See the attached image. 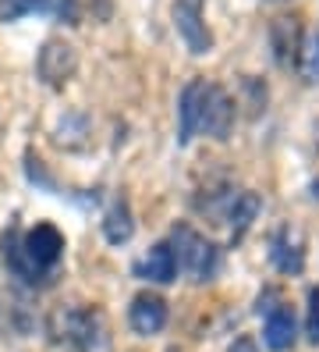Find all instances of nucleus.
Listing matches in <instances>:
<instances>
[{
    "label": "nucleus",
    "instance_id": "obj_1",
    "mask_svg": "<svg viewBox=\"0 0 319 352\" xmlns=\"http://www.w3.org/2000/svg\"><path fill=\"white\" fill-rule=\"evenodd\" d=\"M0 245L11 278L25 288H47L64 263V235L50 221H39L29 232H11Z\"/></svg>",
    "mask_w": 319,
    "mask_h": 352
},
{
    "label": "nucleus",
    "instance_id": "obj_6",
    "mask_svg": "<svg viewBox=\"0 0 319 352\" xmlns=\"http://www.w3.org/2000/svg\"><path fill=\"white\" fill-rule=\"evenodd\" d=\"M170 18H174V29L178 36L185 39V47L202 57L213 50V32L206 25V8L202 0H174V11H170Z\"/></svg>",
    "mask_w": 319,
    "mask_h": 352
},
{
    "label": "nucleus",
    "instance_id": "obj_15",
    "mask_svg": "<svg viewBox=\"0 0 319 352\" xmlns=\"http://www.w3.org/2000/svg\"><path fill=\"white\" fill-rule=\"evenodd\" d=\"M298 68H302V75L309 82H319V32L309 39V43H302V54H298Z\"/></svg>",
    "mask_w": 319,
    "mask_h": 352
},
{
    "label": "nucleus",
    "instance_id": "obj_5",
    "mask_svg": "<svg viewBox=\"0 0 319 352\" xmlns=\"http://www.w3.org/2000/svg\"><path fill=\"white\" fill-rule=\"evenodd\" d=\"M255 314L263 317V345H266L270 352H287V349H294V342H298V320H294V309H291V302L284 299L281 288H273V285L263 288Z\"/></svg>",
    "mask_w": 319,
    "mask_h": 352
},
{
    "label": "nucleus",
    "instance_id": "obj_3",
    "mask_svg": "<svg viewBox=\"0 0 319 352\" xmlns=\"http://www.w3.org/2000/svg\"><path fill=\"white\" fill-rule=\"evenodd\" d=\"M50 338L71 352H103L110 342L106 317L93 306H57L47 320Z\"/></svg>",
    "mask_w": 319,
    "mask_h": 352
},
{
    "label": "nucleus",
    "instance_id": "obj_8",
    "mask_svg": "<svg viewBox=\"0 0 319 352\" xmlns=\"http://www.w3.org/2000/svg\"><path fill=\"white\" fill-rule=\"evenodd\" d=\"M78 68V57H75V47L64 43V39H47L36 57V75L47 82V86H64Z\"/></svg>",
    "mask_w": 319,
    "mask_h": 352
},
{
    "label": "nucleus",
    "instance_id": "obj_13",
    "mask_svg": "<svg viewBox=\"0 0 319 352\" xmlns=\"http://www.w3.org/2000/svg\"><path fill=\"white\" fill-rule=\"evenodd\" d=\"M259 210H263V199L255 196V192H234L231 196V203H227V210H224V221H227V228H231V235H234V242H238L248 228H252V221L259 217Z\"/></svg>",
    "mask_w": 319,
    "mask_h": 352
},
{
    "label": "nucleus",
    "instance_id": "obj_10",
    "mask_svg": "<svg viewBox=\"0 0 319 352\" xmlns=\"http://www.w3.org/2000/svg\"><path fill=\"white\" fill-rule=\"evenodd\" d=\"M25 14H54L60 22L75 25L78 0H0V22H18Z\"/></svg>",
    "mask_w": 319,
    "mask_h": 352
},
{
    "label": "nucleus",
    "instance_id": "obj_4",
    "mask_svg": "<svg viewBox=\"0 0 319 352\" xmlns=\"http://www.w3.org/2000/svg\"><path fill=\"white\" fill-rule=\"evenodd\" d=\"M170 253H174V263H178V274H188L196 285H206L220 274V263H224V253L217 242H209L206 235H199L196 228L188 224H178L167 239Z\"/></svg>",
    "mask_w": 319,
    "mask_h": 352
},
{
    "label": "nucleus",
    "instance_id": "obj_17",
    "mask_svg": "<svg viewBox=\"0 0 319 352\" xmlns=\"http://www.w3.org/2000/svg\"><path fill=\"white\" fill-rule=\"evenodd\" d=\"M227 352H259V349H255V342H252L248 335H238V338L227 345Z\"/></svg>",
    "mask_w": 319,
    "mask_h": 352
},
{
    "label": "nucleus",
    "instance_id": "obj_12",
    "mask_svg": "<svg viewBox=\"0 0 319 352\" xmlns=\"http://www.w3.org/2000/svg\"><path fill=\"white\" fill-rule=\"evenodd\" d=\"M270 39H273V54L284 68L298 65V54H302V25H298V18H273Z\"/></svg>",
    "mask_w": 319,
    "mask_h": 352
},
{
    "label": "nucleus",
    "instance_id": "obj_9",
    "mask_svg": "<svg viewBox=\"0 0 319 352\" xmlns=\"http://www.w3.org/2000/svg\"><path fill=\"white\" fill-rule=\"evenodd\" d=\"M167 317H170L167 299L156 296V292H139L132 299V306H128V324H132V331L142 335V338L160 335V331L167 327Z\"/></svg>",
    "mask_w": 319,
    "mask_h": 352
},
{
    "label": "nucleus",
    "instance_id": "obj_11",
    "mask_svg": "<svg viewBox=\"0 0 319 352\" xmlns=\"http://www.w3.org/2000/svg\"><path fill=\"white\" fill-rule=\"evenodd\" d=\"M135 278L139 281H149V285H170L178 281V263H174V253H170L167 239L156 242L139 263H135Z\"/></svg>",
    "mask_w": 319,
    "mask_h": 352
},
{
    "label": "nucleus",
    "instance_id": "obj_16",
    "mask_svg": "<svg viewBox=\"0 0 319 352\" xmlns=\"http://www.w3.org/2000/svg\"><path fill=\"white\" fill-rule=\"evenodd\" d=\"M305 338H309V345H319V288H309V306H305Z\"/></svg>",
    "mask_w": 319,
    "mask_h": 352
},
{
    "label": "nucleus",
    "instance_id": "obj_7",
    "mask_svg": "<svg viewBox=\"0 0 319 352\" xmlns=\"http://www.w3.org/2000/svg\"><path fill=\"white\" fill-rule=\"evenodd\" d=\"M266 256H270V263L281 274H302L305 271V239H302V232L291 228V224H281L270 235Z\"/></svg>",
    "mask_w": 319,
    "mask_h": 352
},
{
    "label": "nucleus",
    "instance_id": "obj_2",
    "mask_svg": "<svg viewBox=\"0 0 319 352\" xmlns=\"http://www.w3.org/2000/svg\"><path fill=\"white\" fill-rule=\"evenodd\" d=\"M234 100L227 96L224 86L209 78H191L178 96V146H188L196 135L209 139H227L234 129Z\"/></svg>",
    "mask_w": 319,
    "mask_h": 352
},
{
    "label": "nucleus",
    "instance_id": "obj_14",
    "mask_svg": "<svg viewBox=\"0 0 319 352\" xmlns=\"http://www.w3.org/2000/svg\"><path fill=\"white\" fill-rule=\"evenodd\" d=\"M103 235H106L110 245H124L135 235V217H132V206H128L124 196H117L110 203V210L103 214Z\"/></svg>",
    "mask_w": 319,
    "mask_h": 352
}]
</instances>
